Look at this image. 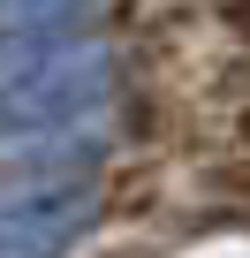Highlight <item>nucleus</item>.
I'll list each match as a JSON object with an SVG mask.
<instances>
[{"label":"nucleus","mask_w":250,"mask_h":258,"mask_svg":"<svg viewBox=\"0 0 250 258\" xmlns=\"http://www.w3.org/2000/svg\"><path fill=\"white\" fill-rule=\"evenodd\" d=\"M227 23H235V31L250 38V0H227Z\"/></svg>","instance_id":"1"},{"label":"nucleus","mask_w":250,"mask_h":258,"mask_svg":"<svg viewBox=\"0 0 250 258\" xmlns=\"http://www.w3.org/2000/svg\"><path fill=\"white\" fill-rule=\"evenodd\" d=\"M220 190H250V160H242L235 175H220Z\"/></svg>","instance_id":"2"}]
</instances>
